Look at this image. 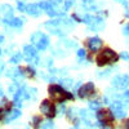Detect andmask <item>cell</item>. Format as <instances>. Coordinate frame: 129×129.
<instances>
[{
    "label": "cell",
    "instance_id": "obj_1",
    "mask_svg": "<svg viewBox=\"0 0 129 129\" xmlns=\"http://www.w3.org/2000/svg\"><path fill=\"white\" fill-rule=\"evenodd\" d=\"M48 94L49 98L53 103H64L66 101H74V94L70 93L69 90H66L62 85L58 84H50L48 87Z\"/></svg>",
    "mask_w": 129,
    "mask_h": 129
},
{
    "label": "cell",
    "instance_id": "obj_2",
    "mask_svg": "<svg viewBox=\"0 0 129 129\" xmlns=\"http://www.w3.org/2000/svg\"><path fill=\"white\" fill-rule=\"evenodd\" d=\"M119 57L120 56L111 48H102L101 50H98V53L95 56V63L97 66L103 67V66H107V64L116 63L119 61Z\"/></svg>",
    "mask_w": 129,
    "mask_h": 129
},
{
    "label": "cell",
    "instance_id": "obj_3",
    "mask_svg": "<svg viewBox=\"0 0 129 129\" xmlns=\"http://www.w3.org/2000/svg\"><path fill=\"white\" fill-rule=\"evenodd\" d=\"M31 45L34 47L36 50H45L49 47V38L41 31H35L34 34H31L30 36Z\"/></svg>",
    "mask_w": 129,
    "mask_h": 129
},
{
    "label": "cell",
    "instance_id": "obj_4",
    "mask_svg": "<svg viewBox=\"0 0 129 129\" xmlns=\"http://www.w3.org/2000/svg\"><path fill=\"white\" fill-rule=\"evenodd\" d=\"M97 119L105 126H112L115 121V115L109 109H100L97 111Z\"/></svg>",
    "mask_w": 129,
    "mask_h": 129
},
{
    "label": "cell",
    "instance_id": "obj_5",
    "mask_svg": "<svg viewBox=\"0 0 129 129\" xmlns=\"http://www.w3.org/2000/svg\"><path fill=\"white\" fill-rule=\"evenodd\" d=\"M39 109H40V112L43 115H45L48 119H53L57 115V109L50 100H43Z\"/></svg>",
    "mask_w": 129,
    "mask_h": 129
},
{
    "label": "cell",
    "instance_id": "obj_6",
    "mask_svg": "<svg viewBox=\"0 0 129 129\" xmlns=\"http://www.w3.org/2000/svg\"><path fill=\"white\" fill-rule=\"evenodd\" d=\"M94 94H95V87H94V84L90 83V81L83 84L81 87L78 89V95L80 97V98H89V97H92Z\"/></svg>",
    "mask_w": 129,
    "mask_h": 129
},
{
    "label": "cell",
    "instance_id": "obj_7",
    "mask_svg": "<svg viewBox=\"0 0 129 129\" xmlns=\"http://www.w3.org/2000/svg\"><path fill=\"white\" fill-rule=\"evenodd\" d=\"M13 17H14V9L12 5L7 4V3L0 5V21H3L4 23H7Z\"/></svg>",
    "mask_w": 129,
    "mask_h": 129
},
{
    "label": "cell",
    "instance_id": "obj_8",
    "mask_svg": "<svg viewBox=\"0 0 129 129\" xmlns=\"http://www.w3.org/2000/svg\"><path fill=\"white\" fill-rule=\"evenodd\" d=\"M22 57L27 61V62H38V52L36 49L32 47L31 44H27L23 47V53H22Z\"/></svg>",
    "mask_w": 129,
    "mask_h": 129
},
{
    "label": "cell",
    "instance_id": "obj_9",
    "mask_svg": "<svg viewBox=\"0 0 129 129\" xmlns=\"http://www.w3.org/2000/svg\"><path fill=\"white\" fill-rule=\"evenodd\" d=\"M85 45H87V48L92 53H95V52H98V50L102 49L103 41L100 38H89V39H87V41H85Z\"/></svg>",
    "mask_w": 129,
    "mask_h": 129
},
{
    "label": "cell",
    "instance_id": "obj_10",
    "mask_svg": "<svg viewBox=\"0 0 129 129\" xmlns=\"http://www.w3.org/2000/svg\"><path fill=\"white\" fill-rule=\"evenodd\" d=\"M25 12L28 16H31V17H40L41 13H43V10H41L39 3H31V4H27L26 5Z\"/></svg>",
    "mask_w": 129,
    "mask_h": 129
},
{
    "label": "cell",
    "instance_id": "obj_11",
    "mask_svg": "<svg viewBox=\"0 0 129 129\" xmlns=\"http://www.w3.org/2000/svg\"><path fill=\"white\" fill-rule=\"evenodd\" d=\"M19 72L22 74V76H27V78H34L36 75V71L31 66H21L19 67Z\"/></svg>",
    "mask_w": 129,
    "mask_h": 129
},
{
    "label": "cell",
    "instance_id": "obj_12",
    "mask_svg": "<svg viewBox=\"0 0 129 129\" xmlns=\"http://www.w3.org/2000/svg\"><path fill=\"white\" fill-rule=\"evenodd\" d=\"M7 117H5V123H9V121H13V120H16L17 117H19L21 116V111L18 110V109H12L7 115H5Z\"/></svg>",
    "mask_w": 129,
    "mask_h": 129
},
{
    "label": "cell",
    "instance_id": "obj_13",
    "mask_svg": "<svg viewBox=\"0 0 129 129\" xmlns=\"http://www.w3.org/2000/svg\"><path fill=\"white\" fill-rule=\"evenodd\" d=\"M76 109H70L69 111H67V117H69V120L71 121V123H74V124H78L79 123V114H76Z\"/></svg>",
    "mask_w": 129,
    "mask_h": 129
},
{
    "label": "cell",
    "instance_id": "obj_14",
    "mask_svg": "<svg viewBox=\"0 0 129 129\" xmlns=\"http://www.w3.org/2000/svg\"><path fill=\"white\" fill-rule=\"evenodd\" d=\"M43 121H44V120H43V117L40 115H35V116L31 117V126L34 129H40Z\"/></svg>",
    "mask_w": 129,
    "mask_h": 129
},
{
    "label": "cell",
    "instance_id": "obj_15",
    "mask_svg": "<svg viewBox=\"0 0 129 129\" xmlns=\"http://www.w3.org/2000/svg\"><path fill=\"white\" fill-rule=\"evenodd\" d=\"M7 25H9V26H12V27H16V28H19L21 26L23 25V19H21V18H16V17H13L10 21H8L7 22Z\"/></svg>",
    "mask_w": 129,
    "mask_h": 129
},
{
    "label": "cell",
    "instance_id": "obj_16",
    "mask_svg": "<svg viewBox=\"0 0 129 129\" xmlns=\"http://www.w3.org/2000/svg\"><path fill=\"white\" fill-rule=\"evenodd\" d=\"M40 129H56V124L53 123L52 119H48L47 121H43Z\"/></svg>",
    "mask_w": 129,
    "mask_h": 129
},
{
    "label": "cell",
    "instance_id": "obj_17",
    "mask_svg": "<svg viewBox=\"0 0 129 129\" xmlns=\"http://www.w3.org/2000/svg\"><path fill=\"white\" fill-rule=\"evenodd\" d=\"M18 90H19V85H18V84H12V85H9V92L12 93L13 95H14Z\"/></svg>",
    "mask_w": 129,
    "mask_h": 129
},
{
    "label": "cell",
    "instance_id": "obj_18",
    "mask_svg": "<svg viewBox=\"0 0 129 129\" xmlns=\"http://www.w3.org/2000/svg\"><path fill=\"white\" fill-rule=\"evenodd\" d=\"M23 57L21 56V53H17V54L14 56V57H12L10 58V61L9 62H12V63H18V62H21V59H22Z\"/></svg>",
    "mask_w": 129,
    "mask_h": 129
},
{
    "label": "cell",
    "instance_id": "obj_19",
    "mask_svg": "<svg viewBox=\"0 0 129 129\" xmlns=\"http://www.w3.org/2000/svg\"><path fill=\"white\" fill-rule=\"evenodd\" d=\"M17 8H18V10L19 12H25V9H26V4L23 3V2H17Z\"/></svg>",
    "mask_w": 129,
    "mask_h": 129
},
{
    "label": "cell",
    "instance_id": "obj_20",
    "mask_svg": "<svg viewBox=\"0 0 129 129\" xmlns=\"http://www.w3.org/2000/svg\"><path fill=\"white\" fill-rule=\"evenodd\" d=\"M85 54H87V52H85L84 49H79V50H78V57H79V59H81V58L84 59V58H85Z\"/></svg>",
    "mask_w": 129,
    "mask_h": 129
},
{
    "label": "cell",
    "instance_id": "obj_21",
    "mask_svg": "<svg viewBox=\"0 0 129 129\" xmlns=\"http://www.w3.org/2000/svg\"><path fill=\"white\" fill-rule=\"evenodd\" d=\"M121 128H123V129H129V117H126V119L123 121Z\"/></svg>",
    "mask_w": 129,
    "mask_h": 129
},
{
    "label": "cell",
    "instance_id": "obj_22",
    "mask_svg": "<svg viewBox=\"0 0 129 129\" xmlns=\"http://www.w3.org/2000/svg\"><path fill=\"white\" fill-rule=\"evenodd\" d=\"M5 115H7V114L4 112V110L2 109V107H0V120H3V119H4V116H5Z\"/></svg>",
    "mask_w": 129,
    "mask_h": 129
},
{
    "label": "cell",
    "instance_id": "obj_23",
    "mask_svg": "<svg viewBox=\"0 0 129 129\" xmlns=\"http://www.w3.org/2000/svg\"><path fill=\"white\" fill-rule=\"evenodd\" d=\"M4 67H5V64L3 61H0V75H2V72L4 71Z\"/></svg>",
    "mask_w": 129,
    "mask_h": 129
},
{
    "label": "cell",
    "instance_id": "obj_24",
    "mask_svg": "<svg viewBox=\"0 0 129 129\" xmlns=\"http://www.w3.org/2000/svg\"><path fill=\"white\" fill-rule=\"evenodd\" d=\"M0 53H2V50H0Z\"/></svg>",
    "mask_w": 129,
    "mask_h": 129
}]
</instances>
